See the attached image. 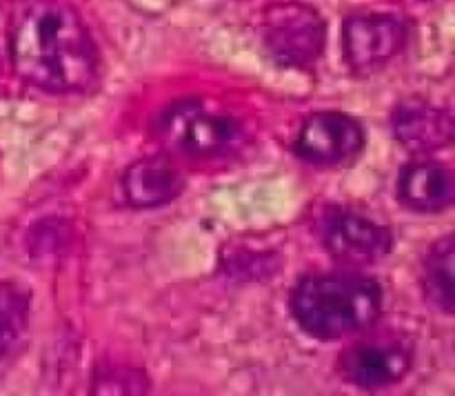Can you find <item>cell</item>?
Wrapping results in <instances>:
<instances>
[{
    "label": "cell",
    "instance_id": "obj_1",
    "mask_svg": "<svg viewBox=\"0 0 455 396\" xmlns=\"http://www.w3.org/2000/svg\"><path fill=\"white\" fill-rule=\"evenodd\" d=\"M9 56L27 85L58 96L89 92L100 76L96 43L67 0L27 3L13 18Z\"/></svg>",
    "mask_w": 455,
    "mask_h": 396
},
{
    "label": "cell",
    "instance_id": "obj_2",
    "mask_svg": "<svg viewBox=\"0 0 455 396\" xmlns=\"http://www.w3.org/2000/svg\"><path fill=\"white\" fill-rule=\"evenodd\" d=\"M380 283L355 271H324L300 279L289 296L298 327L318 341H338L371 327L382 311Z\"/></svg>",
    "mask_w": 455,
    "mask_h": 396
},
{
    "label": "cell",
    "instance_id": "obj_3",
    "mask_svg": "<svg viewBox=\"0 0 455 396\" xmlns=\"http://www.w3.org/2000/svg\"><path fill=\"white\" fill-rule=\"evenodd\" d=\"M262 43L275 65L309 69L323 56L327 25L309 4L280 3L267 9Z\"/></svg>",
    "mask_w": 455,
    "mask_h": 396
},
{
    "label": "cell",
    "instance_id": "obj_4",
    "mask_svg": "<svg viewBox=\"0 0 455 396\" xmlns=\"http://www.w3.org/2000/svg\"><path fill=\"white\" fill-rule=\"evenodd\" d=\"M160 133L172 150L191 158H213L240 142V125L231 116L204 109L200 102H176L160 118Z\"/></svg>",
    "mask_w": 455,
    "mask_h": 396
},
{
    "label": "cell",
    "instance_id": "obj_5",
    "mask_svg": "<svg viewBox=\"0 0 455 396\" xmlns=\"http://www.w3.org/2000/svg\"><path fill=\"white\" fill-rule=\"evenodd\" d=\"M364 129L354 116L342 111H315L305 118L293 151L315 167H338L358 158L364 150Z\"/></svg>",
    "mask_w": 455,
    "mask_h": 396
},
{
    "label": "cell",
    "instance_id": "obj_6",
    "mask_svg": "<svg viewBox=\"0 0 455 396\" xmlns=\"http://www.w3.org/2000/svg\"><path fill=\"white\" fill-rule=\"evenodd\" d=\"M318 236L333 258L349 265L380 261L394 247V236L385 225L345 207H331L323 214Z\"/></svg>",
    "mask_w": 455,
    "mask_h": 396
},
{
    "label": "cell",
    "instance_id": "obj_7",
    "mask_svg": "<svg viewBox=\"0 0 455 396\" xmlns=\"http://www.w3.org/2000/svg\"><path fill=\"white\" fill-rule=\"evenodd\" d=\"M409 29L391 13H354L342 25L345 62L358 74L382 69L404 49Z\"/></svg>",
    "mask_w": 455,
    "mask_h": 396
},
{
    "label": "cell",
    "instance_id": "obj_8",
    "mask_svg": "<svg viewBox=\"0 0 455 396\" xmlns=\"http://www.w3.org/2000/svg\"><path fill=\"white\" fill-rule=\"evenodd\" d=\"M413 363V354L400 341H360L340 356V372L351 385L380 390L403 381Z\"/></svg>",
    "mask_w": 455,
    "mask_h": 396
},
{
    "label": "cell",
    "instance_id": "obj_9",
    "mask_svg": "<svg viewBox=\"0 0 455 396\" xmlns=\"http://www.w3.org/2000/svg\"><path fill=\"white\" fill-rule=\"evenodd\" d=\"M391 129L400 145L411 154H434L453 142V114L427 101H404L391 116Z\"/></svg>",
    "mask_w": 455,
    "mask_h": 396
},
{
    "label": "cell",
    "instance_id": "obj_10",
    "mask_svg": "<svg viewBox=\"0 0 455 396\" xmlns=\"http://www.w3.org/2000/svg\"><path fill=\"white\" fill-rule=\"evenodd\" d=\"M120 190L129 207L156 209L172 203L185 190V176L164 156H147L124 169Z\"/></svg>",
    "mask_w": 455,
    "mask_h": 396
},
{
    "label": "cell",
    "instance_id": "obj_11",
    "mask_svg": "<svg viewBox=\"0 0 455 396\" xmlns=\"http://www.w3.org/2000/svg\"><path fill=\"white\" fill-rule=\"evenodd\" d=\"M395 191L400 203L411 212H443L451 207L455 198L453 174L435 160H411L400 169Z\"/></svg>",
    "mask_w": 455,
    "mask_h": 396
},
{
    "label": "cell",
    "instance_id": "obj_12",
    "mask_svg": "<svg viewBox=\"0 0 455 396\" xmlns=\"http://www.w3.org/2000/svg\"><path fill=\"white\" fill-rule=\"evenodd\" d=\"M453 234L443 236L429 247L422 267V287L427 301L443 314H453Z\"/></svg>",
    "mask_w": 455,
    "mask_h": 396
},
{
    "label": "cell",
    "instance_id": "obj_13",
    "mask_svg": "<svg viewBox=\"0 0 455 396\" xmlns=\"http://www.w3.org/2000/svg\"><path fill=\"white\" fill-rule=\"evenodd\" d=\"M31 294L16 280H0V360L20 341L29 323Z\"/></svg>",
    "mask_w": 455,
    "mask_h": 396
}]
</instances>
